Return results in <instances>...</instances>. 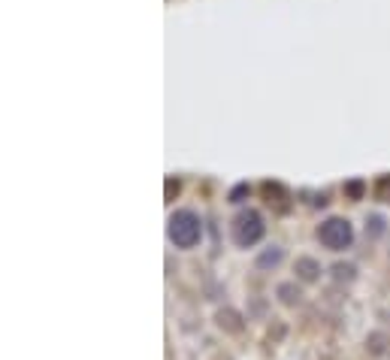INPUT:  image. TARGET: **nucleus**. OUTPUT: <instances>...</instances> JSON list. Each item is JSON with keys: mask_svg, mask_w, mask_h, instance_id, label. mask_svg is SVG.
<instances>
[{"mask_svg": "<svg viewBox=\"0 0 390 360\" xmlns=\"http://www.w3.org/2000/svg\"><path fill=\"white\" fill-rule=\"evenodd\" d=\"M282 249H275V245H273V249H266L260 257H258V266L260 269H270V266H278V264H282Z\"/></svg>", "mask_w": 390, "mask_h": 360, "instance_id": "obj_5", "label": "nucleus"}, {"mask_svg": "<svg viewBox=\"0 0 390 360\" xmlns=\"http://www.w3.org/2000/svg\"><path fill=\"white\" fill-rule=\"evenodd\" d=\"M318 240L330 252H345L354 242V227L348 218H327L318 227Z\"/></svg>", "mask_w": 390, "mask_h": 360, "instance_id": "obj_2", "label": "nucleus"}, {"mask_svg": "<svg viewBox=\"0 0 390 360\" xmlns=\"http://www.w3.org/2000/svg\"><path fill=\"white\" fill-rule=\"evenodd\" d=\"M278 297H282V303H287V306H294V303H299V288H294L291 282L287 285H278Z\"/></svg>", "mask_w": 390, "mask_h": 360, "instance_id": "obj_6", "label": "nucleus"}, {"mask_svg": "<svg viewBox=\"0 0 390 360\" xmlns=\"http://www.w3.org/2000/svg\"><path fill=\"white\" fill-rule=\"evenodd\" d=\"M321 273V264L315 257H297V276L303 279V282H315Z\"/></svg>", "mask_w": 390, "mask_h": 360, "instance_id": "obj_4", "label": "nucleus"}, {"mask_svg": "<svg viewBox=\"0 0 390 360\" xmlns=\"http://www.w3.org/2000/svg\"><path fill=\"white\" fill-rule=\"evenodd\" d=\"M333 273H336V279H354V266L351 264H336L333 266Z\"/></svg>", "mask_w": 390, "mask_h": 360, "instance_id": "obj_8", "label": "nucleus"}, {"mask_svg": "<svg viewBox=\"0 0 390 360\" xmlns=\"http://www.w3.org/2000/svg\"><path fill=\"white\" fill-rule=\"evenodd\" d=\"M200 236H203V224H200V218L194 215L191 209L173 212V218H170V240L179 245V249H194V245L200 242Z\"/></svg>", "mask_w": 390, "mask_h": 360, "instance_id": "obj_1", "label": "nucleus"}, {"mask_svg": "<svg viewBox=\"0 0 390 360\" xmlns=\"http://www.w3.org/2000/svg\"><path fill=\"white\" fill-rule=\"evenodd\" d=\"M218 324L227 330H239V315L236 312H218Z\"/></svg>", "mask_w": 390, "mask_h": 360, "instance_id": "obj_7", "label": "nucleus"}, {"mask_svg": "<svg viewBox=\"0 0 390 360\" xmlns=\"http://www.w3.org/2000/svg\"><path fill=\"white\" fill-rule=\"evenodd\" d=\"M263 236V218L260 212L254 209H242L236 218H233V240H236V245H242V249H251L254 242H260Z\"/></svg>", "mask_w": 390, "mask_h": 360, "instance_id": "obj_3", "label": "nucleus"}]
</instances>
